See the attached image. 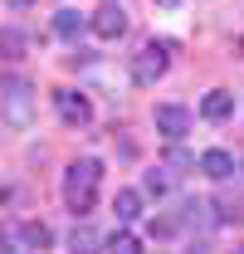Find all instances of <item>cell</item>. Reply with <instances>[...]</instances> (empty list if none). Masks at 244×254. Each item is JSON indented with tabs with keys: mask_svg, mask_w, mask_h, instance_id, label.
<instances>
[{
	"mask_svg": "<svg viewBox=\"0 0 244 254\" xmlns=\"http://www.w3.org/2000/svg\"><path fill=\"white\" fill-rule=\"evenodd\" d=\"M0 118L10 127H30L34 123V83L25 73H5L0 78Z\"/></svg>",
	"mask_w": 244,
	"mask_h": 254,
	"instance_id": "7a4b0ae2",
	"label": "cell"
},
{
	"mask_svg": "<svg viewBox=\"0 0 244 254\" xmlns=\"http://www.w3.org/2000/svg\"><path fill=\"white\" fill-rule=\"evenodd\" d=\"M166 166H171V171H181V166H190V157H185V152H171V157H166Z\"/></svg>",
	"mask_w": 244,
	"mask_h": 254,
	"instance_id": "e0dca14e",
	"label": "cell"
},
{
	"mask_svg": "<svg viewBox=\"0 0 244 254\" xmlns=\"http://www.w3.org/2000/svg\"><path fill=\"white\" fill-rule=\"evenodd\" d=\"M200 171H205L210 181H230V176H235V157H230L225 147H210V152H200Z\"/></svg>",
	"mask_w": 244,
	"mask_h": 254,
	"instance_id": "ba28073f",
	"label": "cell"
},
{
	"mask_svg": "<svg viewBox=\"0 0 244 254\" xmlns=\"http://www.w3.org/2000/svg\"><path fill=\"white\" fill-rule=\"evenodd\" d=\"M88 30L98 34V39H122V34H127V10L108 0L103 10H93V15H88Z\"/></svg>",
	"mask_w": 244,
	"mask_h": 254,
	"instance_id": "8992f818",
	"label": "cell"
},
{
	"mask_svg": "<svg viewBox=\"0 0 244 254\" xmlns=\"http://www.w3.org/2000/svg\"><path fill=\"white\" fill-rule=\"evenodd\" d=\"M103 245H108V250H118V254H137V250H142V245H137V235H127V230H113Z\"/></svg>",
	"mask_w": 244,
	"mask_h": 254,
	"instance_id": "5bb4252c",
	"label": "cell"
},
{
	"mask_svg": "<svg viewBox=\"0 0 244 254\" xmlns=\"http://www.w3.org/2000/svg\"><path fill=\"white\" fill-rule=\"evenodd\" d=\"M166 68H171V44H156L152 39V44H142V54L132 59V78H137L142 88H152Z\"/></svg>",
	"mask_w": 244,
	"mask_h": 254,
	"instance_id": "3957f363",
	"label": "cell"
},
{
	"mask_svg": "<svg viewBox=\"0 0 244 254\" xmlns=\"http://www.w3.org/2000/svg\"><path fill=\"white\" fill-rule=\"evenodd\" d=\"M200 118H205V123H225V118H235V93H225V88L205 93V103H200Z\"/></svg>",
	"mask_w": 244,
	"mask_h": 254,
	"instance_id": "9c48e42d",
	"label": "cell"
},
{
	"mask_svg": "<svg viewBox=\"0 0 244 254\" xmlns=\"http://www.w3.org/2000/svg\"><path fill=\"white\" fill-rule=\"evenodd\" d=\"M240 220H244L240 200L235 195H215V225H240Z\"/></svg>",
	"mask_w": 244,
	"mask_h": 254,
	"instance_id": "7c38bea8",
	"label": "cell"
},
{
	"mask_svg": "<svg viewBox=\"0 0 244 254\" xmlns=\"http://www.w3.org/2000/svg\"><path fill=\"white\" fill-rule=\"evenodd\" d=\"M54 108H59V118L68 127H88L93 123V103L78 93V88H59V93H54Z\"/></svg>",
	"mask_w": 244,
	"mask_h": 254,
	"instance_id": "277c9868",
	"label": "cell"
},
{
	"mask_svg": "<svg viewBox=\"0 0 244 254\" xmlns=\"http://www.w3.org/2000/svg\"><path fill=\"white\" fill-rule=\"evenodd\" d=\"M152 123H156V132H161L166 142H181L185 132H190V113H185L181 103H161L152 113Z\"/></svg>",
	"mask_w": 244,
	"mask_h": 254,
	"instance_id": "5b68a950",
	"label": "cell"
},
{
	"mask_svg": "<svg viewBox=\"0 0 244 254\" xmlns=\"http://www.w3.org/2000/svg\"><path fill=\"white\" fill-rule=\"evenodd\" d=\"M68 245H73V250H98V245H103V240H98V235H93L88 225H73V235H68Z\"/></svg>",
	"mask_w": 244,
	"mask_h": 254,
	"instance_id": "9a60e30c",
	"label": "cell"
},
{
	"mask_svg": "<svg viewBox=\"0 0 244 254\" xmlns=\"http://www.w3.org/2000/svg\"><path fill=\"white\" fill-rule=\"evenodd\" d=\"M54 245V230L44 220H20L15 225V250H49Z\"/></svg>",
	"mask_w": 244,
	"mask_h": 254,
	"instance_id": "52a82bcc",
	"label": "cell"
},
{
	"mask_svg": "<svg viewBox=\"0 0 244 254\" xmlns=\"http://www.w3.org/2000/svg\"><path fill=\"white\" fill-rule=\"evenodd\" d=\"M166 190H171V176H166V166L147 171V195H166Z\"/></svg>",
	"mask_w": 244,
	"mask_h": 254,
	"instance_id": "2e32d148",
	"label": "cell"
},
{
	"mask_svg": "<svg viewBox=\"0 0 244 254\" xmlns=\"http://www.w3.org/2000/svg\"><path fill=\"white\" fill-rule=\"evenodd\" d=\"M156 5H181V0H156Z\"/></svg>",
	"mask_w": 244,
	"mask_h": 254,
	"instance_id": "d6986e66",
	"label": "cell"
},
{
	"mask_svg": "<svg viewBox=\"0 0 244 254\" xmlns=\"http://www.w3.org/2000/svg\"><path fill=\"white\" fill-rule=\"evenodd\" d=\"M25 44H30L25 30H0V54H5V59H20V54H25Z\"/></svg>",
	"mask_w": 244,
	"mask_h": 254,
	"instance_id": "4fadbf2b",
	"label": "cell"
},
{
	"mask_svg": "<svg viewBox=\"0 0 244 254\" xmlns=\"http://www.w3.org/2000/svg\"><path fill=\"white\" fill-rule=\"evenodd\" d=\"M83 30H88V15H78V10H59L54 15V34L59 39H78Z\"/></svg>",
	"mask_w": 244,
	"mask_h": 254,
	"instance_id": "8fae6325",
	"label": "cell"
},
{
	"mask_svg": "<svg viewBox=\"0 0 244 254\" xmlns=\"http://www.w3.org/2000/svg\"><path fill=\"white\" fill-rule=\"evenodd\" d=\"M10 5H15V10H25V5H30V0H10Z\"/></svg>",
	"mask_w": 244,
	"mask_h": 254,
	"instance_id": "ac0fdd59",
	"label": "cell"
},
{
	"mask_svg": "<svg viewBox=\"0 0 244 254\" xmlns=\"http://www.w3.org/2000/svg\"><path fill=\"white\" fill-rule=\"evenodd\" d=\"M98 186H103V161H73L68 171H63V200H68V210L78 215V220H88L93 205H98Z\"/></svg>",
	"mask_w": 244,
	"mask_h": 254,
	"instance_id": "6da1fadb",
	"label": "cell"
},
{
	"mask_svg": "<svg viewBox=\"0 0 244 254\" xmlns=\"http://www.w3.org/2000/svg\"><path fill=\"white\" fill-rule=\"evenodd\" d=\"M113 215H118V225H132L142 215V195H137V190H118V195H113Z\"/></svg>",
	"mask_w": 244,
	"mask_h": 254,
	"instance_id": "30bf717a",
	"label": "cell"
}]
</instances>
